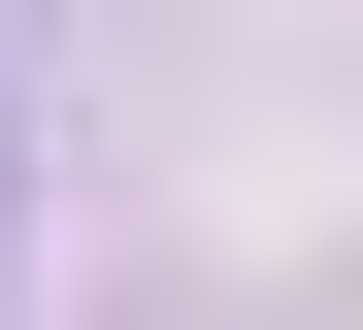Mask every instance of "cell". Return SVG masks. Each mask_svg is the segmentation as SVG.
Here are the masks:
<instances>
[{
    "label": "cell",
    "instance_id": "6da1fadb",
    "mask_svg": "<svg viewBox=\"0 0 363 330\" xmlns=\"http://www.w3.org/2000/svg\"><path fill=\"white\" fill-rule=\"evenodd\" d=\"M0 132H33V99H0Z\"/></svg>",
    "mask_w": 363,
    "mask_h": 330
}]
</instances>
